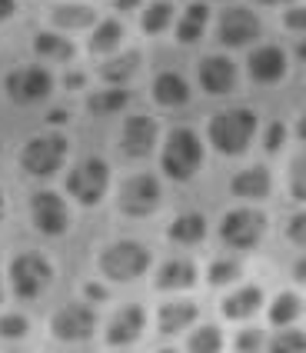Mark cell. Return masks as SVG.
<instances>
[{
  "label": "cell",
  "mask_w": 306,
  "mask_h": 353,
  "mask_svg": "<svg viewBox=\"0 0 306 353\" xmlns=\"http://www.w3.org/2000/svg\"><path fill=\"white\" fill-rule=\"evenodd\" d=\"M30 220L43 236H63L70 227V210L54 190H37L30 196Z\"/></svg>",
  "instance_id": "cell-9"
},
{
  "label": "cell",
  "mask_w": 306,
  "mask_h": 353,
  "mask_svg": "<svg viewBox=\"0 0 306 353\" xmlns=\"http://www.w3.org/2000/svg\"><path fill=\"white\" fill-rule=\"evenodd\" d=\"M223 347V336H220V330L216 327H196L193 330V336L187 340V350L193 353H213Z\"/></svg>",
  "instance_id": "cell-31"
},
{
  "label": "cell",
  "mask_w": 306,
  "mask_h": 353,
  "mask_svg": "<svg viewBox=\"0 0 306 353\" xmlns=\"http://www.w3.org/2000/svg\"><path fill=\"white\" fill-rule=\"evenodd\" d=\"M260 37V17L247 7H223L216 20V40L223 47H247Z\"/></svg>",
  "instance_id": "cell-10"
},
{
  "label": "cell",
  "mask_w": 306,
  "mask_h": 353,
  "mask_svg": "<svg viewBox=\"0 0 306 353\" xmlns=\"http://www.w3.org/2000/svg\"><path fill=\"white\" fill-rule=\"evenodd\" d=\"M96 267H100V274L107 280L130 283V280H136V276H143L150 270V250L143 243H136V240H116L96 256Z\"/></svg>",
  "instance_id": "cell-3"
},
{
  "label": "cell",
  "mask_w": 306,
  "mask_h": 353,
  "mask_svg": "<svg viewBox=\"0 0 306 353\" xmlns=\"http://www.w3.org/2000/svg\"><path fill=\"white\" fill-rule=\"evenodd\" d=\"M14 10H17V3H14V0H0V23L14 17Z\"/></svg>",
  "instance_id": "cell-42"
},
{
  "label": "cell",
  "mask_w": 306,
  "mask_h": 353,
  "mask_svg": "<svg viewBox=\"0 0 306 353\" xmlns=\"http://www.w3.org/2000/svg\"><path fill=\"white\" fill-rule=\"evenodd\" d=\"M67 160V137L60 134H43V137L27 140L20 150V167L30 176H54Z\"/></svg>",
  "instance_id": "cell-5"
},
{
  "label": "cell",
  "mask_w": 306,
  "mask_h": 353,
  "mask_svg": "<svg viewBox=\"0 0 306 353\" xmlns=\"http://www.w3.org/2000/svg\"><path fill=\"white\" fill-rule=\"evenodd\" d=\"M3 90L14 103H40L54 90V80L43 67H20L14 74H7L3 80Z\"/></svg>",
  "instance_id": "cell-12"
},
{
  "label": "cell",
  "mask_w": 306,
  "mask_h": 353,
  "mask_svg": "<svg viewBox=\"0 0 306 353\" xmlns=\"http://www.w3.org/2000/svg\"><path fill=\"white\" fill-rule=\"evenodd\" d=\"M233 347H236L240 353L243 350H263V347H267V340H263V334H260L256 327H249V330H240V334H236Z\"/></svg>",
  "instance_id": "cell-36"
},
{
  "label": "cell",
  "mask_w": 306,
  "mask_h": 353,
  "mask_svg": "<svg viewBox=\"0 0 306 353\" xmlns=\"http://www.w3.org/2000/svg\"><path fill=\"white\" fill-rule=\"evenodd\" d=\"M120 143H123V154L134 160H143L153 154L156 147V120L147 117V114H134L123 123V134H120Z\"/></svg>",
  "instance_id": "cell-13"
},
{
  "label": "cell",
  "mask_w": 306,
  "mask_h": 353,
  "mask_svg": "<svg viewBox=\"0 0 306 353\" xmlns=\"http://www.w3.org/2000/svg\"><path fill=\"white\" fill-rule=\"evenodd\" d=\"M54 280V267L40 254H20L10 263V283L20 300H37Z\"/></svg>",
  "instance_id": "cell-6"
},
{
  "label": "cell",
  "mask_w": 306,
  "mask_h": 353,
  "mask_svg": "<svg viewBox=\"0 0 306 353\" xmlns=\"http://www.w3.org/2000/svg\"><path fill=\"white\" fill-rule=\"evenodd\" d=\"M196 303H187V300H173V303H163L160 310H156V327H160V334H183V330H190L193 320H196Z\"/></svg>",
  "instance_id": "cell-17"
},
{
  "label": "cell",
  "mask_w": 306,
  "mask_h": 353,
  "mask_svg": "<svg viewBox=\"0 0 306 353\" xmlns=\"http://www.w3.org/2000/svg\"><path fill=\"white\" fill-rule=\"evenodd\" d=\"M263 230H267V216L260 214V210H249V207L229 210L220 220V240L227 247H233V250H253L260 243Z\"/></svg>",
  "instance_id": "cell-7"
},
{
  "label": "cell",
  "mask_w": 306,
  "mask_h": 353,
  "mask_svg": "<svg viewBox=\"0 0 306 353\" xmlns=\"http://www.w3.org/2000/svg\"><path fill=\"white\" fill-rule=\"evenodd\" d=\"M300 57H306V43H303V47H300Z\"/></svg>",
  "instance_id": "cell-49"
},
{
  "label": "cell",
  "mask_w": 306,
  "mask_h": 353,
  "mask_svg": "<svg viewBox=\"0 0 306 353\" xmlns=\"http://www.w3.org/2000/svg\"><path fill=\"white\" fill-rule=\"evenodd\" d=\"M293 276H296L300 283H306V256H303V260H296V267H293Z\"/></svg>",
  "instance_id": "cell-43"
},
{
  "label": "cell",
  "mask_w": 306,
  "mask_h": 353,
  "mask_svg": "<svg viewBox=\"0 0 306 353\" xmlns=\"http://www.w3.org/2000/svg\"><path fill=\"white\" fill-rule=\"evenodd\" d=\"M170 23H173L170 0H156L150 7H143V30H147V34H163Z\"/></svg>",
  "instance_id": "cell-30"
},
{
  "label": "cell",
  "mask_w": 306,
  "mask_h": 353,
  "mask_svg": "<svg viewBox=\"0 0 306 353\" xmlns=\"http://www.w3.org/2000/svg\"><path fill=\"white\" fill-rule=\"evenodd\" d=\"M127 100H130V94L120 90V87L96 90V94H90V100H87V110H90L94 117H114V114H120V110L127 107Z\"/></svg>",
  "instance_id": "cell-28"
},
{
  "label": "cell",
  "mask_w": 306,
  "mask_h": 353,
  "mask_svg": "<svg viewBox=\"0 0 306 353\" xmlns=\"http://www.w3.org/2000/svg\"><path fill=\"white\" fill-rule=\"evenodd\" d=\"M83 294H87V300H94V303H107V287H100V283H87Z\"/></svg>",
  "instance_id": "cell-40"
},
{
  "label": "cell",
  "mask_w": 306,
  "mask_h": 353,
  "mask_svg": "<svg viewBox=\"0 0 306 353\" xmlns=\"http://www.w3.org/2000/svg\"><path fill=\"white\" fill-rule=\"evenodd\" d=\"M269 187H273V176L263 167H249V170H243V174H236L229 180V190L236 196H247V200H263L269 194Z\"/></svg>",
  "instance_id": "cell-23"
},
{
  "label": "cell",
  "mask_w": 306,
  "mask_h": 353,
  "mask_svg": "<svg viewBox=\"0 0 306 353\" xmlns=\"http://www.w3.org/2000/svg\"><path fill=\"white\" fill-rule=\"evenodd\" d=\"M207 23H210V7L207 3H190L183 10L180 23H176V40L180 43H196V40L203 37Z\"/></svg>",
  "instance_id": "cell-25"
},
{
  "label": "cell",
  "mask_w": 306,
  "mask_h": 353,
  "mask_svg": "<svg viewBox=\"0 0 306 353\" xmlns=\"http://www.w3.org/2000/svg\"><path fill=\"white\" fill-rule=\"evenodd\" d=\"M83 83H87V77H83V74H70V77H67V87H70V90L83 87Z\"/></svg>",
  "instance_id": "cell-44"
},
{
  "label": "cell",
  "mask_w": 306,
  "mask_h": 353,
  "mask_svg": "<svg viewBox=\"0 0 306 353\" xmlns=\"http://www.w3.org/2000/svg\"><path fill=\"white\" fill-rule=\"evenodd\" d=\"M247 70L256 83H276L287 74V54L276 43H263L247 57Z\"/></svg>",
  "instance_id": "cell-15"
},
{
  "label": "cell",
  "mask_w": 306,
  "mask_h": 353,
  "mask_svg": "<svg viewBox=\"0 0 306 353\" xmlns=\"http://www.w3.org/2000/svg\"><path fill=\"white\" fill-rule=\"evenodd\" d=\"M236 276H243V267L236 260H213L210 270H207V280H210L213 287H227Z\"/></svg>",
  "instance_id": "cell-32"
},
{
  "label": "cell",
  "mask_w": 306,
  "mask_h": 353,
  "mask_svg": "<svg viewBox=\"0 0 306 353\" xmlns=\"http://www.w3.org/2000/svg\"><path fill=\"white\" fill-rule=\"evenodd\" d=\"M263 307V290L260 287H240L223 300V316L227 320H249L253 314H260Z\"/></svg>",
  "instance_id": "cell-21"
},
{
  "label": "cell",
  "mask_w": 306,
  "mask_h": 353,
  "mask_svg": "<svg viewBox=\"0 0 306 353\" xmlns=\"http://www.w3.org/2000/svg\"><path fill=\"white\" fill-rule=\"evenodd\" d=\"M200 163H203V143L196 137V130L176 127L170 137H167V143H163V157H160L163 174L170 176V180H176V183H183V180L196 176Z\"/></svg>",
  "instance_id": "cell-2"
},
{
  "label": "cell",
  "mask_w": 306,
  "mask_h": 353,
  "mask_svg": "<svg viewBox=\"0 0 306 353\" xmlns=\"http://www.w3.org/2000/svg\"><path fill=\"white\" fill-rule=\"evenodd\" d=\"M143 327H147L143 307H123V310L107 323V343H110V347H127V343H134L136 336L143 334Z\"/></svg>",
  "instance_id": "cell-16"
},
{
  "label": "cell",
  "mask_w": 306,
  "mask_h": 353,
  "mask_svg": "<svg viewBox=\"0 0 306 353\" xmlns=\"http://www.w3.org/2000/svg\"><path fill=\"white\" fill-rule=\"evenodd\" d=\"M107 183H110V167L100 157H87L67 176V194L74 196L80 207H96L107 194Z\"/></svg>",
  "instance_id": "cell-4"
},
{
  "label": "cell",
  "mask_w": 306,
  "mask_h": 353,
  "mask_svg": "<svg viewBox=\"0 0 306 353\" xmlns=\"http://www.w3.org/2000/svg\"><path fill=\"white\" fill-rule=\"evenodd\" d=\"M140 50H123V54H110V57L100 63V77L103 83H110V87H123L127 80L136 77V70H140Z\"/></svg>",
  "instance_id": "cell-20"
},
{
  "label": "cell",
  "mask_w": 306,
  "mask_h": 353,
  "mask_svg": "<svg viewBox=\"0 0 306 353\" xmlns=\"http://www.w3.org/2000/svg\"><path fill=\"white\" fill-rule=\"evenodd\" d=\"M153 100L160 107H183L190 100V83H187V77H180L176 70H163L153 80Z\"/></svg>",
  "instance_id": "cell-19"
},
{
  "label": "cell",
  "mask_w": 306,
  "mask_h": 353,
  "mask_svg": "<svg viewBox=\"0 0 306 353\" xmlns=\"http://www.w3.org/2000/svg\"><path fill=\"white\" fill-rule=\"evenodd\" d=\"M143 7V0H116V10H123V14H134Z\"/></svg>",
  "instance_id": "cell-41"
},
{
  "label": "cell",
  "mask_w": 306,
  "mask_h": 353,
  "mask_svg": "<svg viewBox=\"0 0 306 353\" xmlns=\"http://www.w3.org/2000/svg\"><path fill=\"white\" fill-rule=\"evenodd\" d=\"M289 194L296 200H306V154L296 157L293 167H289Z\"/></svg>",
  "instance_id": "cell-35"
},
{
  "label": "cell",
  "mask_w": 306,
  "mask_h": 353,
  "mask_svg": "<svg viewBox=\"0 0 306 353\" xmlns=\"http://www.w3.org/2000/svg\"><path fill=\"white\" fill-rule=\"evenodd\" d=\"M27 334H30V320L27 316H20V314L0 316V336L3 340H20V336H27Z\"/></svg>",
  "instance_id": "cell-33"
},
{
  "label": "cell",
  "mask_w": 306,
  "mask_h": 353,
  "mask_svg": "<svg viewBox=\"0 0 306 353\" xmlns=\"http://www.w3.org/2000/svg\"><path fill=\"white\" fill-rule=\"evenodd\" d=\"M300 314H303V300L296 294H289V290L269 303V323H273V327H289Z\"/></svg>",
  "instance_id": "cell-29"
},
{
  "label": "cell",
  "mask_w": 306,
  "mask_h": 353,
  "mask_svg": "<svg viewBox=\"0 0 306 353\" xmlns=\"http://www.w3.org/2000/svg\"><path fill=\"white\" fill-rule=\"evenodd\" d=\"M200 87L210 97H223L236 87V63L223 54H210L200 60Z\"/></svg>",
  "instance_id": "cell-14"
},
{
  "label": "cell",
  "mask_w": 306,
  "mask_h": 353,
  "mask_svg": "<svg viewBox=\"0 0 306 353\" xmlns=\"http://www.w3.org/2000/svg\"><path fill=\"white\" fill-rule=\"evenodd\" d=\"M296 137L300 140H306V114L300 117V123H296Z\"/></svg>",
  "instance_id": "cell-46"
},
{
  "label": "cell",
  "mask_w": 306,
  "mask_h": 353,
  "mask_svg": "<svg viewBox=\"0 0 306 353\" xmlns=\"http://www.w3.org/2000/svg\"><path fill=\"white\" fill-rule=\"evenodd\" d=\"M63 120H67L63 110H50V114H47V123H50V127H54V123H63Z\"/></svg>",
  "instance_id": "cell-45"
},
{
  "label": "cell",
  "mask_w": 306,
  "mask_h": 353,
  "mask_svg": "<svg viewBox=\"0 0 306 353\" xmlns=\"http://www.w3.org/2000/svg\"><path fill=\"white\" fill-rule=\"evenodd\" d=\"M96 330V314L87 303H67L63 310L54 314L50 320V334L63 340V343H80V340H90Z\"/></svg>",
  "instance_id": "cell-11"
},
{
  "label": "cell",
  "mask_w": 306,
  "mask_h": 353,
  "mask_svg": "<svg viewBox=\"0 0 306 353\" xmlns=\"http://www.w3.org/2000/svg\"><path fill=\"white\" fill-rule=\"evenodd\" d=\"M207 134H210V143L220 154L240 157V154H247V147L253 143V137H256V114H253L249 107L220 110V114L210 120Z\"/></svg>",
  "instance_id": "cell-1"
},
{
  "label": "cell",
  "mask_w": 306,
  "mask_h": 353,
  "mask_svg": "<svg viewBox=\"0 0 306 353\" xmlns=\"http://www.w3.org/2000/svg\"><path fill=\"white\" fill-rule=\"evenodd\" d=\"M160 180L153 174H134L120 183V210L127 216H150L156 207H160Z\"/></svg>",
  "instance_id": "cell-8"
},
{
  "label": "cell",
  "mask_w": 306,
  "mask_h": 353,
  "mask_svg": "<svg viewBox=\"0 0 306 353\" xmlns=\"http://www.w3.org/2000/svg\"><path fill=\"white\" fill-rule=\"evenodd\" d=\"M120 37H123V23L114 17L100 20L94 27V37H90V50L96 57H110L116 47H120Z\"/></svg>",
  "instance_id": "cell-27"
},
{
  "label": "cell",
  "mask_w": 306,
  "mask_h": 353,
  "mask_svg": "<svg viewBox=\"0 0 306 353\" xmlns=\"http://www.w3.org/2000/svg\"><path fill=\"white\" fill-rule=\"evenodd\" d=\"M207 236V216L203 214H180L170 223V240L173 243H183V247H193Z\"/></svg>",
  "instance_id": "cell-26"
},
{
  "label": "cell",
  "mask_w": 306,
  "mask_h": 353,
  "mask_svg": "<svg viewBox=\"0 0 306 353\" xmlns=\"http://www.w3.org/2000/svg\"><path fill=\"white\" fill-rule=\"evenodd\" d=\"M193 283H196V263L193 260H167L153 276L156 290H190Z\"/></svg>",
  "instance_id": "cell-18"
},
{
  "label": "cell",
  "mask_w": 306,
  "mask_h": 353,
  "mask_svg": "<svg viewBox=\"0 0 306 353\" xmlns=\"http://www.w3.org/2000/svg\"><path fill=\"white\" fill-rule=\"evenodd\" d=\"M34 50H37L43 60H54V63H70L76 57V47L67 37H60L54 30H40L34 37Z\"/></svg>",
  "instance_id": "cell-24"
},
{
  "label": "cell",
  "mask_w": 306,
  "mask_h": 353,
  "mask_svg": "<svg viewBox=\"0 0 306 353\" xmlns=\"http://www.w3.org/2000/svg\"><path fill=\"white\" fill-rule=\"evenodd\" d=\"M283 140H287V127L276 120V123H269L267 134H263V147H267L269 154H276L280 147H283Z\"/></svg>",
  "instance_id": "cell-38"
},
{
  "label": "cell",
  "mask_w": 306,
  "mask_h": 353,
  "mask_svg": "<svg viewBox=\"0 0 306 353\" xmlns=\"http://www.w3.org/2000/svg\"><path fill=\"white\" fill-rule=\"evenodd\" d=\"M0 300H3V287H0Z\"/></svg>",
  "instance_id": "cell-50"
},
{
  "label": "cell",
  "mask_w": 306,
  "mask_h": 353,
  "mask_svg": "<svg viewBox=\"0 0 306 353\" xmlns=\"http://www.w3.org/2000/svg\"><path fill=\"white\" fill-rule=\"evenodd\" d=\"M50 23L60 30H87L96 27V10L87 3H60L50 10Z\"/></svg>",
  "instance_id": "cell-22"
},
{
  "label": "cell",
  "mask_w": 306,
  "mask_h": 353,
  "mask_svg": "<svg viewBox=\"0 0 306 353\" xmlns=\"http://www.w3.org/2000/svg\"><path fill=\"white\" fill-rule=\"evenodd\" d=\"M253 3H263V7H280V3H293V0H253Z\"/></svg>",
  "instance_id": "cell-47"
},
{
  "label": "cell",
  "mask_w": 306,
  "mask_h": 353,
  "mask_svg": "<svg viewBox=\"0 0 306 353\" xmlns=\"http://www.w3.org/2000/svg\"><path fill=\"white\" fill-rule=\"evenodd\" d=\"M283 23H287L289 30H296V34H306V3L289 7L287 14H283Z\"/></svg>",
  "instance_id": "cell-39"
},
{
  "label": "cell",
  "mask_w": 306,
  "mask_h": 353,
  "mask_svg": "<svg viewBox=\"0 0 306 353\" xmlns=\"http://www.w3.org/2000/svg\"><path fill=\"white\" fill-rule=\"evenodd\" d=\"M269 350L287 353V350H306V336L300 330H280V334L269 340Z\"/></svg>",
  "instance_id": "cell-34"
},
{
  "label": "cell",
  "mask_w": 306,
  "mask_h": 353,
  "mask_svg": "<svg viewBox=\"0 0 306 353\" xmlns=\"http://www.w3.org/2000/svg\"><path fill=\"white\" fill-rule=\"evenodd\" d=\"M287 236H289V243H296V247H306V210H300V214L289 216Z\"/></svg>",
  "instance_id": "cell-37"
},
{
  "label": "cell",
  "mask_w": 306,
  "mask_h": 353,
  "mask_svg": "<svg viewBox=\"0 0 306 353\" xmlns=\"http://www.w3.org/2000/svg\"><path fill=\"white\" fill-rule=\"evenodd\" d=\"M3 214H7V200H3V190H0V220H3Z\"/></svg>",
  "instance_id": "cell-48"
}]
</instances>
